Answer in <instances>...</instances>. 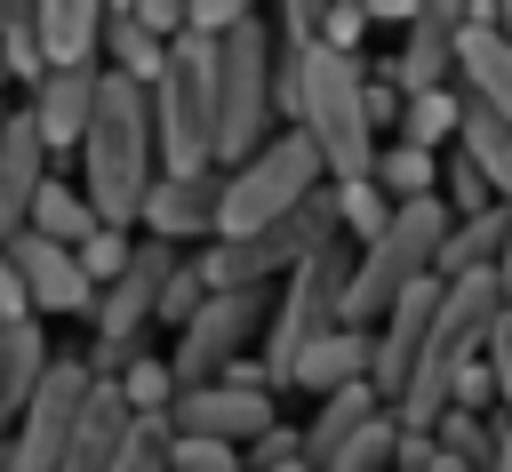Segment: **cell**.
Masks as SVG:
<instances>
[{"mask_svg":"<svg viewBox=\"0 0 512 472\" xmlns=\"http://www.w3.org/2000/svg\"><path fill=\"white\" fill-rule=\"evenodd\" d=\"M80 192L96 200L104 224H128L136 232V208H144V184H152V112H144V80L128 72H96V104H88V128H80Z\"/></svg>","mask_w":512,"mask_h":472,"instance_id":"cell-1","label":"cell"},{"mask_svg":"<svg viewBox=\"0 0 512 472\" xmlns=\"http://www.w3.org/2000/svg\"><path fill=\"white\" fill-rule=\"evenodd\" d=\"M496 320H504V288H496L488 264L440 280L432 320H424V344H416V360H408V376H400V392H392V416H400V424H432L440 400H448V376L488 344Z\"/></svg>","mask_w":512,"mask_h":472,"instance_id":"cell-2","label":"cell"},{"mask_svg":"<svg viewBox=\"0 0 512 472\" xmlns=\"http://www.w3.org/2000/svg\"><path fill=\"white\" fill-rule=\"evenodd\" d=\"M296 128L312 136L328 176H360L376 152V120H368V64L352 48L328 40H296Z\"/></svg>","mask_w":512,"mask_h":472,"instance_id":"cell-3","label":"cell"},{"mask_svg":"<svg viewBox=\"0 0 512 472\" xmlns=\"http://www.w3.org/2000/svg\"><path fill=\"white\" fill-rule=\"evenodd\" d=\"M272 128V24L248 8L216 24V72H208V160H240Z\"/></svg>","mask_w":512,"mask_h":472,"instance_id":"cell-4","label":"cell"},{"mask_svg":"<svg viewBox=\"0 0 512 472\" xmlns=\"http://www.w3.org/2000/svg\"><path fill=\"white\" fill-rule=\"evenodd\" d=\"M208 72H216V32L176 24L160 48V72L144 80V112H152V160L168 176L208 168Z\"/></svg>","mask_w":512,"mask_h":472,"instance_id":"cell-5","label":"cell"},{"mask_svg":"<svg viewBox=\"0 0 512 472\" xmlns=\"http://www.w3.org/2000/svg\"><path fill=\"white\" fill-rule=\"evenodd\" d=\"M344 264H352V240H328V248L296 256V264L272 280L280 296L264 304V328H256V368H264L272 392H288V360H296V344H304L312 328L344 320Z\"/></svg>","mask_w":512,"mask_h":472,"instance_id":"cell-6","label":"cell"},{"mask_svg":"<svg viewBox=\"0 0 512 472\" xmlns=\"http://www.w3.org/2000/svg\"><path fill=\"white\" fill-rule=\"evenodd\" d=\"M328 168H320V152H312V136L304 128H264L240 160H224V184H216V232H256V224H272L304 184H320ZM208 232V240H216Z\"/></svg>","mask_w":512,"mask_h":472,"instance_id":"cell-7","label":"cell"},{"mask_svg":"<svg viewBox=\"0 0 512 472\" xmlns=\"http://www.w3.org/2000/svg\"><path fill=\"white\" fill-rule=\"evenodd\" d=\"M176 264V240H128V256H120V272H104L96 280V304H88V320H96V352H88V368H120L128 352H144V328H152V296H160V272Z\"/></svg>","mask_w":512,"mask_h":472,"instance_id":"cell-8","label":"cell"},{"mask_svg":"<svg viewBox=\"0 0 512 472\" xmlns=\"http://www.w3.org/2000/svg\"><path fill=\"white\" fill-rule=\"evenodd\" d=\"M88 376H96V368H88L80 352H48V360H40L24 408H16V424H8V440H0V472H56V464H64V432H72V408H80Z\"/></svg>","mask_w":512,"mask_h":472,"instance_id":"cell-9","label":"cell"},{"mask_svg":"<svg viewBox=\"0 0 512 472\" xmlns=\"http://www.w3.org/2000/svg\"><path fill=\"white\" fill-rule=\"evenodd\" d=\"M256 328H264V288H200V304L176 320V352H168L176 384H200V376L232 368L256 344Z\"/></svg>","mask_w":512,"mask_h":472,"instance_id":"cell-10","label":"cell"},{"mask_svg":"<svg viewBox=\"0 0 512 472\" xmlns=\"http://www.w3.org/2000/svg\"><path fill=\"white\" fill-rule=\"evenodd\" d=\"M168 424H176V432L248 440V432L272 424V384H264V368H248V352H240L232 368H216V376H200V384H176V392H168Z\"/></svg>","mask_w":512,"mask_h":472,"instance_id":"cell-11","label":"cell"},{"mask_svg":"<svg viewBox=\"0 0 512 472\" xmlns=\"http://www.w3.org/2000/svg\"><path fill=\"white\" fill-rule=\"evenodd\" d=\"M0 248H8V264H16V280H24V296H32V320H88L96 280L80 272V256H72L64 240H48V232L16 224Z\"/></svg>","mask_w":512,"mask_h":472,"instance_id":"cell-12","label":"cell"},{"mask_svg":"<svg viewBox=\"0 0 512 472\" xmlns=\"http://www.w3.org/2000/svg\"><path fill=\"white\" fill-rule=\"evenodd\" d=\"M216 184H224V176H216V160H208V168H192V176H168V168H160V176L144 184L136 224H144L152 240H176V248L192 240V248H200V240L216 232Z\"/></svg>","mask_w":512,"mask_h":472,"instance_id":"cell-13","label":"cell"},{"mask_svg":"<svg viewBox=\"0 0 512 472\" xmlns=\"http://www.w3.org/2000/svg\"><path fill=\"white\" fill-rule=\"evenodd\" d=\"M96 56H80V64H40V80H32V128H40V144H48V160L56 152H72L80 144V128H88V104H96Z\"/></svg>","mask_w":512,"mask_h":472,"instance_id":"cell-14","label":"cell"},{"mask_svg":"<svg viewBox=\"0 0 512 472\" xmlns=\"http://www.w3.org/2000/svg\"><path fill=\"white\" fill-rule=\"evenodd\" d=\"M448 64H456V88L464 96H480V104H496L512 120V32L496 16H464L456 40H448Z\"/></svg>","mask_w":512,"mask_h":472,"instance_id":"cell-15","label":"cell"},{"mask_svg":"<svg viewBox=\"0 0 512 472\" xmlns=\"http://www.w3.org/2000/svg\"><path fill=\"white\" fill-rule=\"evenodd\" d=\"M120 424H128V392H120V376H88V392H80V408H72V432H64V464L56 472H104L112 464V440H120Z\"/></svg>","mask_w":512,"mask_h":472,"instance_id":"cell-16","label":"cell"},{"mask_svg":"<svg viewBox=\"0 0 512 472\" xmlns=\"http://www.w3.org/2000/svg\"><path fill=\"white\" fill-rule=\"evenodd\" d=\"M352 376H368V320H328L288 360V392H328V384H352Z\"/></svg>","mask_w":512,"mask_h":472,"instance_id":"cell-17","label":"cell"},{"mask_svg":"<svg viewBox=\"0 0 512 472\" xmlns=\"http://www.w3.org/2000/svg\"><path fill=\"white\" fill-rule=\"evenodd\" d=\"M40 176H48V144L32 128V112H0V240L24 224V200Z\"/></svg>","mask_w":512,"mask_h":472,"instance_id":"cell-18","label":"cell"},{"mask_svg":"<svg viewBox=\"0 0 512 472\" xmlns=\"http://www.w3.org/2000/svg\"><path fill=\"white\" fill-rule=\"evenodd\" d=\"M448 40H456V24L448 16H432V8H408V24H400V56H392V88L408 96V88H432V80H448L456 64H448Z\"/></svg>","mask_w":512,"mask_h":472,"instance_id":"cell-19","label":"cell"},{"mask_svg":"<svg viewBox=\"0 0 512 472\" xmlns=\"http://www.w3.org/2000/svg\"><path fill=\"white\" fill-rule=\"evenodd\" d=\"M480 176H488V192L504 200L512 192V120L496 112V104H480V96H464V112H456V136H448Z\"/></svg>","mask_w":512,"mask_h":472,"instance_id":"cell-20","label":"cell"},{"mask_svg":"<svg viewBox=\"0 0 512 472\" xmlns=\"http://www.w3.org/2000/svg\"><path fill=\"white\" fill-rule=\"evenodd\" d=\"M40 360H48V328L32 312L24 320H0V440H8V424H16V408L32 392V376H40Z\"/></svg>","mask_w":512,"mask_h":472,"instance_id":"cell-21","label":"cell"},{"mask_svg":"<svg viewBox=\"0 0 512 472\" xmlns=\"http://www.w3.org/2000/svg\"><path fill=\"white\" fill-rule=\"evenodd\" d=\"M312 400H320V408H312V424H304V464L320 472V464H328V448H336V440H344V432H352L384 392H376L368 376H352V384H328V392H312Z\"/></svg>","mask_w":512,"mask_h":472,"instance_id":"cell-22","label":"cell"},{"mask_svg":"<svg viewBox=\"0 0 512 472\" xmlns=\"http://www.w3.org/2000/svg\"><path fill=\"white\" fill-rule=\"evenodd\" d=\"M24 224L72 248V240H88L104 216H96V200H88L80 184H64V176H40V184H32V200H24Z\"/></svg>","mask_w":512,"mask_h":472,"instance_id":"cell-23","label":"cell"},{"mask_svg":"<svg viewBox=\"0 0 512 472\" xmlns=\"http://www.w3.org/2000/svg\"><path fill=\"white\" fill-rule=\"evenodd\" d=\"M160 48H168V32L136 24L128 8H104V24H96V64H112V72H128V80H152V72H160Z\"/></svg>","mask_w":512,"mask_h":472,"instance_id":"cell-24","label":"cell"},{"mask_svg":"<svg viewBox=\"0 0 512 472\" xmlns=\"http://www.w3.org/2000/svg\"><path fill=\"white\" fill-rule=\"evenodd\" d=\"M456 112H464V88H456V72H448V80H432V88H408V96H400V112H392V128H400L408 144H432V152H448V136H456Z\"/></svg>","mask_w":512,"mask_h":472,"instance_id":"cell-25","label":"cell"},{"mask_svg":"<svg viewBox=\"0 0 512 472\" xmlns=\"http://www.w3.org/2000/svg\"><path fill=\"white\" fill-rule=\"evenodd\" d=\"M368 176L384 184V200H408V192H432L440 184V152L432 144H408V136H376V152H368Z\"/></svg>","mask_w":512,"mask_h":472,"instance_id":"cell-26","label":"cell"},{"mask_svg":"<svg viewBox=\"0 0 512 472\" xmlns=\"http://www.w3.org/2000/svg\"><path fill=\"white\" fill-rule=\"evenodd\" d=\"M432 440H440V464H448V472H488V408L440 400V416H432Z\"/></svg>","mask_w":512,"mask_h":472,"instance_id":"cell-27","label":"cell"},{"mask_svg":"<svg viewBox=\"0 0 512 472\" xmlns=\"http://www.w3.org/2000/svg\"><path fill=\"white\" fill-rule=\"evenodd\" d=\"M392 440H400V416H392V400H376V408L328 448L320 472H376V464H392Z\"/></svg>","mask_w":512,"mask_h":472,"instance_id":"cell-28","label":"cell"},{"mask_svg":"<svg viewBox=\"0 0 512 472\" xmlns=\"http://www.w3.org/2000/svg\"><path fill=\"white\" fill-rule=\"evenodd\" d=\"M168 432H176L168 408H128V424H120L104 472H160V464H168Z\"/></svg>","mask_w":512,"mask_h":472,"instance_id":"cell-29","label":"cell"},{"mask_svg":"<svg viewBox=\"0 0 512 472\" xmlns=\"http://www.w3.org/2000/svg\"><path fill=\"white\" fill-rule=\"evenodd\" d=\"M200 288H208V280H200V256L176 248V264L160 272V296H152V328H176V320L200 304Z\"/></svg>","mask_w":512,"mask_h":472,"instance_id":"cell-30","label":"cell"},{"mask_svg":"<svg viewBox=\"0 0 512 472\" xmlns=\"http://www.w3.org/2000/svg\"><path fill=\"white\" fill-rule=\"evenodd\" d=\"M168 472H240V440H216V432H168Z\"/></svg>","mask_w":512,"mask_h":472,"instance_id":"cell-31","label":"cell"},{"mask_svg":"<svg viewBox=\"0 0 512 472\" xmlns=\"http://www.w3.org/2000/svg\"><path fill=\"white\" fill-rule=\"evenodd\" d=\"M112 376H120L128 408H168V392H176V368H168V360H152V352H128Z\"/></svg>","mask_w":512,"mask_h":472,"instance_id":"cell-32","label":"cell"},{"mask_svg":"<svg viewBox=\"0 0 512 472\" xmlns=\"http://www.w3.org/2000/svg\"><path fill=\"white\" fill-rule=\"evenodd\" d=\"M432 192L448 200V216H464V208H480V200H496V192H488V176H480V168H472L464 152H448V160H440V184H432Z\"/></svg>","mask_w":512,"mask_h":472,"instance_id":"cell-33","label":"cell"},{"mask_svg":"<svg viewBox=\"0 0 512 472\" xmlns=\"http://www.w3.org/2000/svg\"><path fill=\"white\" fill-rule=\"evenodd\" d=\"M240 448H248L264 472H312V464H304V432H288V424H264V432H248Z\"/></svg>","mask_w":512,"mask_h":472,"instance_id":"cell-34","label":"cell"},{"mask_svg":"<svg viewBox=\"0 0 512 472\" xmlns=\"http://www.w3.org/2000/svg\"><path fill=\"white\" fill-rule=\"evenodd\" d=\"M312 40H328V48H352V56H360V40H368V8H360V0H320Z\"/></svg>","mask_w":512,"mask_h":472,"instance_id":"cell-35","label":"cell"},{"mask_svg":"<svg viewBox=\"0 0 512 472\" xmlns=\"http://www.w3.org/2000/svg\"><path fill=\"white\" fill-rule=\"evenodd\" d=\"M72 256H80V272H88V280L120 272V256H128V224H96L88 240H72Z\"/></svg>","mask_w":512,"mask_h":472,"instance_id":"cell-36","label":"cell"},{"mask_svg":"<svg viewBox=\"0 0 512 472\" xmlns=\"http://www.w3.org/2000/svg\"><path fill=\"white\" fill-rule=\"evenodd\" d=\"M448 400H464V408H488V400H496V384H488V360H480V352L448 376Z\"/></svg>","mask_w":512,"mask_h":472,"instance_id":"cell-37","label":"cell"},{"mask_svg":"<svg viewBox=\"0 0 512 472\" xmlns=\"http://www.w3.org/2000/svg\"><path fill=\"white\" fill-rule=\"evenodd\" d=\"M488 472H512V408L488 400Z\"/></svg>","mask_w":512,"mask_h":472,"instance_id":"cell-38","label":"cell"},{"mask_svg":"<svg viewBox=\"0 0 512 472\" xmlns=\"http://www.w3.org/2000/svg\"><path fill=\"white\" fill-rule=\"evenodd\" d=\"M256 0H184V24L192 32H216V24H232V16H248Z\"/></svg>","mask_w":512,"mask_h":472,"instance_id":"cell-39","label":"cell"},{"mask_svg":"<svg viewBox=\"0 0 512 472\" xmlns=\"http://www.w3.org/2000/svg\"><path fill=\"white\" fill-rule=\"evenodd\" d=\"M120 8H128L136 24H152V32H176V24H184V0H120Z\"/></svg>","mask_w":512,"mask_h":472,"instance_id":"cell-40","label":"cell"},{"mask_svg":"<svg viewBox=\"0 0 512 472\" xmlns=\"http://www.w3.org/2000/svg\"><path fill=\"white\" fill-rule=\"evenodd\" d=\"M24 312H32V296H24V280L8 264V248H0V320H24Z\"/></svg>","mask_w":512,"mask_h":472,"instance_id":"cell-41","label":"cell"},{"mask_svg":"<svg viewBox=\"0 0 512 472\" xmlns=\"http://www.w3.org/2000/svg\"><path fill=\"white\" fill-rule=\"evenodd\" d=\"M312 24H320V0H280V32H288V48L312 40Z\"/></svg>","mask_w":512,"mask_h":472,"instance_id":"cell-42","label":"cell"},{"mask_svg":"<svg viewBox=\"0 0 512 472\" xmlns=\"http://www.w3.org/2000/svg\"><path fill=\"white\" fill-rule=\"evenodd\" d=\"M360 8H368V24H408L416 0H360Z\"/></svg>","mask_w":512,"mask_h":472,"instance_id":"cell-43","label":"cell"},{"mask_svg":"<svg viewBox=\"0 0 512 472\" xmlns=\"http://www.w3.org/2000/svg\"><path fill=\"white\" fill-rule=\"evenodd\" d=\"M488 16H496V24H504V32H512V0H488Z\"/></svg>","mask_w":512,"mask_h":472,"instance_id":"cell-44","label":"cell"},{"mask_svg":"<svg viewBox=\"0 0 512 472\" xmlns=\"http://www.w3.org/2000/svg\"><path fill=\"white\" fill-rule=\"evenodd\" d=\"M504 328H512V304H504Z\"/></svg>","mask_w":512,"mask_h":472,"instance_id":"cell-45","label":"cell"},{"mask_svg":"<svg viewBox=\"0 0 512 472\" xmlns=\"http://www.w3.org/2000/svg\"><path fill=\"white\" fill-rule=\"evenodd\" d=\"M8 8H16V0H0V16H8Z\"/></svg>","mask_w":512,"mask_h":472,"instance_id":"cell-46","label":"cell"},{"mask_svg":"<svg viewBox=\"0 0 512 472\" xmlns=\"http://www.w3.org/2000/svg\"><path fill=\"white\" fill-rule=\"evenodd\" d=\"M104 8H120V0H104Z\"/></svg>","mask_w":512,"mask_h":472,"instance_id":"cell-47","label":"cell"}]
</instances>
